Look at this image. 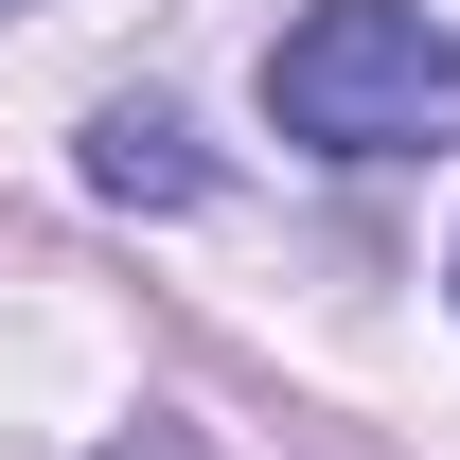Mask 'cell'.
I'll return each instance as SVG.
<instances>
[{"mask_svg": "<svg viewBox=\"0 0 460 460\" xmlns=\"http://www.w3.org/2000/svg\"><path fill=\"white\" fill-rule=\"evenodd\" d=\"M107 460H195V443H160V425H142V443H107Z\"/></svg>", "mask_w": 460, "mask_h": 460, "instance_id": "obj_3", "label": "cell"}, {"mask_svg": "<svg viewBox=\"0 0 460 460\" xmlns=\"http://www.w3.org/2000/svg\"><path fill=\"white\" fill-rule=\"evenodd\" d=\"M266 124L301 160H460V36L425 0H301L266 36Z\"/></svg>", "mask_w": 460, "mask_h": 460, "instance_id": "obj_1", "label": "cell"}, {"mask_svg": "<svg viewBox=\"0 0 460 460\" xmlns=\"http://www.w3.org/2000/svg\"><path fill=\"white\" fill-rule=\"evenodd\" d=\"M89 195H107V213H195L213 160H195V124H177L160 89H124V107L89 124Z\"/></svg>", "mask_w": 460, "mask_h": 460, "instance_id": "obj_2", "label": "cell"}]
</instances>
